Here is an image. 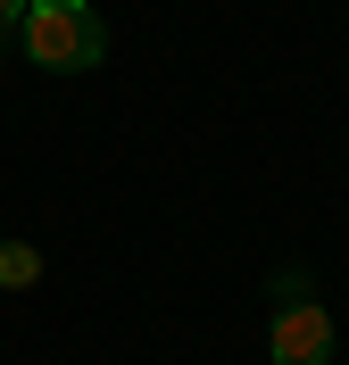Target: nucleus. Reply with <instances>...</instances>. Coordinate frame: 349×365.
I'll use <instances>...</instances> for the list:
<instances>
[{
    "instance_id": "nucleus-1",
    "label": "nucleus",
    "mask_w": 349,
    "mask_h": 365,
    "mask_svg": "<svg viewBox=\"0 0 349 365\" xmlns=\"http://www.w3.org/2000/svg\"><path fill=\"white\" fill-rule=\"evenodd\" d=\"M17 50L42 75H92L108 58V25H100L92 0H34L17 25Z\"/></svg>"
},
{
    "instance_id": "nucleus-4",
    "label": "nucleus",
    "mask_w": 349,
    "mask_h": 365,
    "mask_svg": "<svg viewBox=\"0 0 349 365\" xmlns=\"http://www.w3.org/2000/svg\"><path fill=\"white\" fill-rule=\"evenodd\" d=\"M25 9H34V0H0V42H17V25H25Z\"/></svg>"
},
{
    "instance_id": "nucleus-3",
    "label": "nucleus",
    "mask_w": 349,
    "mask_h": 365,
    "mask_svg": "<svg viewBox=\"0 0 349 365\" xmlns=\"http://www.w3.org/2000/svg\"><path fill=\"white\" fill-rule=\"evenodd\" d=\"M42 282V250L34 241H0V291H34Z\"/></svg>"
},
{
    "instance_id": "nucleus-2",
    "label": "nucleus",
    "mask_w": 349,
    "mask_h": 365,
    "mask_svg": "<svg viewBox=\"0 0 349 365\" xmlns=\"http://www.w3.org/2000/svg\"><path fill=\"white\" fill-rule=\"evenodd\" d=\"M266 357L275 365H333V316L316 307V282H308V274H275Z\"/></svg>"
}]
</instances>
